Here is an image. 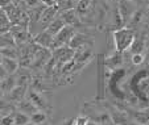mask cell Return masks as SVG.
I'll return each mask as SVG.
<instances>
[{"label": "cell", "mask_w": 149, "mask_h": 125, "mask_svg": "<svg viewBox=\"0 0 149 125\" xmlns=\"http://www.w3.org/2000/svg\"><path fill=\"white\" fill-rule=\"evenodd\" d=\"M113 44L118 53H124L128 49H131L136 40V33L132 28H119L113 32Z\"/></svg>", "instance_id": "obj_1"}, {"label": "cell", "mask_w": 149, "mask_h": 125, "mask_svg": "<svg viewBox=\"0 0 149 125\" xmlns=\"http://www.w3.org/2000/svg\"><path fill=\"white\" fill-rule=\"evenodd\" d=\"M75 33L77 32H75V28H74V26L66 25L65 28L54 37V42H53V45H52L50 51H53V50L58 49V47H62V46H69L71 38L75 36Z\"/></svg>", "instance_id": "obj_2"}, {"label": "cell", "mask_w": 149, "mask_h": 125, "mask_svg": "<svg viewBox=\"0 0 149 125\" xmlns=\"http://www.w3.org/2000/svg\"><path fill=\"white\" fill-rule=\"evenodd\" d=\"M74 56H75V50L71 49L70 46H62L52 51V58L58 65H66L71 62L74 59Z\"/></svg>", "instance_id": "obj_3"}, {"label": "cell", "mask_w": 149, "mask_h": 125, "mask_svg": "<svg viewBox=\"0 0 149 125\" xmlns=\"http://www.w3.org/2000/svg\"><path fill=\"white\" fill-rule=\"evenodd\" d=\"M11 34L13 36L17 46H24L28 42V40L32 37L29 29L25 26H21V25H12Z\"/></svg>", "instance_id": "obj_4"}, {"label": "cell", "mask_w": 149, "mask_h": 125, "mask_svg": "<svg viewBox=\"0 0 149 125\" xmlns=\"http://www.w3.org/2000/svg\"><path fill=\"white\" fill-rule=\"evenodd\" d=\"M58 12H59V8L57 4L56 6H52V7H46V8L44 9V12H42V15H41V19H40V22H38V25L42 28V31H45V29L48 28V25L56 19Z\"/></svg>", "instance_id": "obj_5"}, {"label": "cell", "mask_w": 149, "mask_h": 125, "mask_svg": "<svg viewBox=\"0 0 149 125\" xmlns=\"http://www.w3.org/2000/svg\"><path fill=\"white\" fill-rule=\"evenodd\" d=\"M33 42L36 45L41 47H45V49H52V45L54 42V36H52L48 31H41L40 33H37L36 36L33 37Z\"/></svg>", "instance_id": "obj_6"}, {"label": "cell", "mask_w": 149, "mask_h": 125, "mask_svg": "<svg viewBox=\"0 0 149 125\" xmlns=\"http://www.w3.org/2000/svg\"><path fill=\"white\" fill-rule=\"evenodd\" d=\"M132 8H133L132 1H130V0H120V3H119V6H118V11H119V13H120L121 19H123L124 24L130 22L132 15L135 13V9H132Z\"/></svg>", "instance_id": "obj_7"}, {"label": "cell", "mask_w": 149, "mask_h": 125, "mask_svg": "<svg viewBox=\"0 0 149 125\" xmlns=\"http://www.w3.org/2000/svg\"><path fill=\"white\" fill-rule=\"evenodd\" d=\"M3 9L6 11V13L8 15L12 25L19 24L20 20H21V17H23V13H24V11L21 9V7H17V6H15V4H11V6L6 7V8H3Z\"/></svg>", "instance_id": "obj_8"}, {"label": "cell", "mask_w": 149, "mask_h": 125, "mask_svg": "<svg viewBox=\"0 0 149 125\" xmlns=\"http://www.w3.org/2000/svg\"><path fill=\"white\" fill-rule=\"evenodd\" d=\"M95 7V0H79L78 3H77V12H78L79 17H86L91 11L93 8Z\"/></svg>", "instance_id": "obj_9"}, {"label": "cell", "mask_w": 149, "mask_h": 125, "mask_svg": "<svg viewBox=\"0 0 149 125\" xmlns=\"http://www.w3.org/2000/svg\"><path fill=\"white\" fill-rule=\"evenodd\" d=\"M59 17L66 22V25H70V26H75V25H78L79 21H81V17H79V15H78V12H77L75 8L68 9V11L62 12Z\"/></svg>", "instance_id": "obj_10"}, {"label": "cell", "mask_w": 149, "mask_h": 125, "mask_svg": "<svg viewBox=\"0 0 149 125\" xmlns=\"http://www.w3.org/2000/svg\"><path fill=\"white\" fill-rule=\"evenodd\" d=\"M87 44H91V38H88L87 36H84V34H82V33H75V36L71 38L69 46H70L71 49L77 50V49H79V47L87 46Z\"/></svg>", "instance_id": "obj_11"}, {"label": "cell", "mask_w": 149, "mask_h": 125, "mask_svg": "<svg viewBox=\"0 0 149 125\" xmlns=\"http://www.w3.org/2000/svg\"><path fill=\"white\" fill-rule=\"evenodd\" d=\"M66 26V22L63 21V20L61 19V17H56V19L53 20V21L50 22V24L48 25V28H46V31L49 32V33L52 34V36L56 37L57 34L59 33V32L62 31V29Z\"/></svg>", "instance_id": "obj_12"}, {"label": "cell", "mask_w": 149, "mask_h": 125, "mask_svg": "<svg viewBox=\"0 0 149 125\" xmlns=\"http://www.w3.org/2000/svg\"><path fill=\"white\" fill-rule=\"evenodd\" d=\"M19 109L20 112H23V113L28 115V116H32V115H34L37 111H38V108H37L36 106H34L33 103H32L31 100H21L19 104Z\"/></svg>", "instance_id": "obj_13"}, {"label": "cell", "mask_w": 149, "mask_h": 125, "mask_svg": "<svg viewBox=\"0 0 149 125\" xmlns=\"http://www.w3.org/2000/svg\"><path fill=\"white\" fill-rule=\"evenodd\" d=\"M1 65L6 69V71L8 72V75H13L20 67L19 59H12V58H4Z\"/></svg>", "instance_id": "obj_14"}, {"label": "cell", "mask_w": 149, "mask_h": 125, "mask_svg": "<svg viewBox=\"0 0 149 125\" xmlns=\"http://www.w3.org/2000/svg\"><path fill=\"white\" fill-rule=\"evenodd\" d=\"M0 86H1L4 95H6V94H11V91L17 86V83H16V79H15L12 75H8V76L0 83Z\"/></svg>", "instance_id": "obj_15"}, {"label": "cell", "mask_w": 149, "mask_h": 125, "mask_svg": "<svg viewBox=\"0 0 149 125\" xmlns=\"http://www.w3.org/2000/svg\"><path fill=\"white\" fill-rule=\"evenodd\" d=\"M25 92H26V86H16L11 91L9 96H11V99L15 100V101H21V100H24Z\"/></svg>", "instance_id": "obj_16"}, {"label": "cell", "mask_w": 149, "mask_h": 125, "mask_svg": "<svg viewBox=\"0 0 149 125\" xmlns=\"http://www.w3.org/2000/svg\"><path fill=\"white\" fill-rule=\"evenodd\" d=\"M28 100H31L37 108H42V107L45 106V100H44V97H42L41 95H40L38 92H36V91L29 92L28 94Z\"/></svg>", "instance_id": "obj_17"}, {"label": "cell", "mask_w": 149, "mask_h": 125, "mask_svg": "<svg viewBox=\"0 0 149 125\" xmlns=\"http://www.w3.org/2000/svg\"><path fill=\"white\" fill-rule=\"evenodd\" d=\"M12 46H17V45L13 36L11 34V32L0 36V49H3V47H12Z\"/></svg>", "instance_id": "obj_18"}, {"label": "cell", "mask_w": 149, "mask_h": 125, "mask_svg": "<svg viewBox=\"0 0 149 125\" xmlns=\"http://www.w3.org/2000/svg\"><path fill=\"white\" fill-rule=\"evenodd\" d=\"M0 53L3 54L4 58H12V59H19L20 53L17 50L16 46H12V47H3L0 49Z\"/></svg>", "instance_id": "obj_19"}, {"label": "cell", "mask_w": 149, "mask_h": 125, "mask_svg": "<svg viewBox=\"0 0 149 125\" xmlns=\"http://www.w3.org/2000/svg\"><path fill=\"white\" fill-rule=\"evenodd\" d=\"M57 6H58L59 11L65 12L68 9H74L77 7V3L74 0H56Z\"/></svg>", "instance_id": "obj_20"}, {"label": "cell", "mask_w": 149, "mask_h": 125, "mask_svg": "<svg viewBox=\"0 0 149 125\" xmlns=\"http://www.w3.org/2000/svg\"><path fill=\"white\" fill-rule=\"evenodd\" d=\"M28 122H31V116L23 113V112L15 113V125H26Z\"/></svg>", "instance_id": "obj_21"}, {"label": "cell", "mask_w": 149, "mask_h": 125, "mask_svg": "<svg viewBox=\"0 0 149 125\" xmlns=\"http://www.w3.org/2000/svg\"><path fill=\"white\" fill-rule=\"evenodd\" d=\"M45 120H46V113L42 111H37L36 113L31 116V122H33V124H36V125L44 124Z\"/></svg>", "instance_id": "obj_22"}, {"label": "cell", "mask_w": 149, "mask_h": 125, "mask_svg": "<svg viewBox=\"0 0 149 125\" xmlns=\"http://www.w3.org/2000/svg\"><path fill=\"white\" fill-rule=\"evenodd\" d=\"M0 125H15V113L13 112L4 117H1V119H0Z\"/></svg>", "instance_id": "obj_23"}, {"label": "cell", "mask_w": 149, "mask_h": 125, "mask_svg": "<svg viewBox=\"0 0 149 125\" xmlns=\"http://www.w3.org/2000/svg\"><path fill=\"white\" fill-rule=\"evenodd\" d=\"M6 25H12L11 20L4 9H0V26H6Z\"/></svg>", "instance_id": "obj_24"}, {"label": "cell", "mask_w": 149, "mask_h": 125, "mask_svg": "<svg viewBox=\"0 0 149 125\" xmlns=\"http://www.w3.org/2000/svg\"><path fill=\"white\" fill-rule=\"evenodd\" d=\"M70 125H88V119L84 116H78L70 122Z\"/></svg>", "instance_id": "obj_25"}, {"label": "cell", "mask_w": 149, "mask_h": 125, "mask_svg": "<svg viewBox=\"0 0 149 125\" xmlns=\"http://www.w3.org/2000/svg\"><path fill=\"white\" fill-rule=\"evenodd\" d=\"M144 58H145V57H144L143 53H137V54H132V58H131V61H132L133 65H136V66H137V65L143 63Z\"/></svg>", "instance_id": "obj_26"}, {"label": "cell", "mask_w": 149, "mask_h": 125, "mask_svg": "<svg viewBox=\"0 0 149 125\" xmlns=\"http://www.w3.org/2000/svg\"><path fill=\"white\" fill-rule=\"evenodd\" d=\"M141 17H143V13H141L140 11H135V13L132 15V17H131L130 20V25H136L140 22Z\"/></svg>", "instance_id": "obj_27"}, {"label": "cell", "mask_w": 149, "mask_h": 125, "mask_svg": "<svg viewBox=\"0 0 149 125\" xmlns=\"http://www.w3.org/2000/svg\"><path fill=\"white\" fill-rule=\"evenodd\" d=\"M16 83H17V86H26L29 83V75L28 74L20 75L19 78L16 79Z\"/></svg>", "instance_id": "obj_28"}, {"label": "cell", "mask_w": 149, "mask_h": 125, "mask_svg": "<svg viewBox=\"0 0 149 125\" xmlns=\"http://www.w3.org/2000/svg\"><path fill=\"white\" fill-rule=\"evenodd\" d=\"M24 1V4H25V7L26 8H34V7H37V6H40L41 4V0H23Z\"/></svg>", "instance_id": "obj_29"}, {"label": "cell", "mask_w": 149, "mask_h": 125, "mask_svg": "<svg viewBox=\"0 0 149 125\" xmlns=\"http://www.w3.org/2000/svg\"><path fill=\"white\" fill-rule=\"evenodd\" d=\"M8 76V72L6 71V69L3 67V65H0V83Z\"/></svg>", "instance_id": "obj_30"}, {"label": "cell", "mask_w": 149, "mask_h": 125, "mask_svg": "<svg viewBox=\"0 0 149 125\" xmlns=\"http://www.w3.org/2000/svg\"><path fill=\"white\" fill-rule=\"evenodd\" d=\"M41 4H44V6L46 7H52V6H56V0H41Z\"/></svg>", "instance_id": "obj_31"}, {"label": "cell", "mask_w": 149, "mask_h": 125, "mask_svg": "<svg viewBox=\"0 0 149 125\" xmlns=\"http://www.w3.org/2000/svg\"><path fill=\"white\" fill-rule=\"evenodd\" d=\"M11 4H12V0H0V7H1V9L11 6Z\"/></svg>", "instance_id": "obj_32"}, {"label": "cell", "mask_w": 149, "mask_h": 125, "mask_svg": "<svg viewBox=\"0 0 149 125\" xmlns=\"http://www.w3.org/2000/svg\"><path fill=\"white\" fill-rule=\"evenodd\" d=\"M3 59H4V57H3V54L0 53V65L3 63Z\"/></svg>", "instance_id": "obj_33"}, {"label": "cell", "mask_w": 149, "mask_h": 125, "mask_svg": "<svg viewBox=\"0 0 149 125\" xmlns=\"http://www.w3.org/2000/svg\"><path fill=\"white\" fill-rule=\"evenodd\" d=\"M4 95V92H3V88H1V86H0V99H1V96Z\"/></svg>", "instance_id": "obj_34"}, {"label": "cell", "mask_w": 149, "mask_h": 125, "mask_svg": "<svg viewBox=\"0 0 149 125\" xmlns=\"http://www.w3.org/2000/svg\"><path fill=\"white\" fill-rule=\"evenodd\" d=\"M88 125H99V124H95V122H90V121H88Z\"/></svg>", "instance_id": "obj_35"}, {"label": "cell", "mask_w": 149, "mask_h": 125, "mask_svg": "<svg viewBox=\"0 0 149 125\" xmlns=\"http://www.w3.org/2000/svg\"><path fill=\"white\" fill-rule=\"evenodd\" d=\"M26 125H36V124H33V122H28Z\"/></svg>", "instance_id": "obj_36"}, {"label": "cell", "mask_w": 149, "mask_h": 125, "mask_svg": "<svg viewBox=\"0 0 149 125\" xmlns=\"http://www.w3.org/2000/svg\"><path fill=\"white\" fill-rule=\"evenodd\" d=\"M74 1H75V3H78V1H79V0H74Z\"/></svg>", "instance_id": "obj_37"}, {"label": "cell", "mask_w": 149, "mask_h": 125, "mask_svg": "<svg viewBox=\"0 0 149 125\" xmlns=\"http://www.w3.org/2000/svg\"><path fill=\"white\" fill-rule=\"evenodd\" d=\"M130 1H135V0H130Z\"/></svg>", "instance_id": "obj_38"}, {"label": "cell", "mask_w": 149, "mask_h": 125, "mask_svg": "<svg viewBox=\"0 0 149 125\" xmlns=\"http://www.w3.org/2000/svg\"><path fill=\"white\" fill-rule=\"evenodd\" d=\"M146 125H149V122H148V124H146Z\"/></svg>", "instance_id": "obj_39"}, {"label": "cell", "mask_w": 149, "mask_h": 125, "mask_svg": "<svg viewBox=\"0 0 149 125\" xmlns=\"http://www.w3.org/2000/svg\"><path fill=\"white\" fill-rule=\"evenodd\" d=\"M0 9H1V7H0Z\"/></svg>", "instance_id": "obj_40"}]
</instances>
